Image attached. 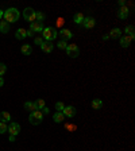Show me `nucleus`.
<instances>
[{"label":"nucleus","instance_id":"obj_29","mask_svg":"<svg viewBox=\"0 0 135 151\" xmlns=\"http://www.w3.org/2000/svg\"><path fill=\"white\" fill-rule=\"evenodd\" d=\"M6 72H7V66L4 65L3 62H0V77H1L3 74H6Z\"/></svg>","mask_w":135,"mask_h":151},{"label":"nucleus","instance_id":"obj_36","mask_svg":"<svg viewBox=\"0 0 135 151\" xmlns=\"http://www.w3.org/2000/svg\"><path fill=\"white\" fill-rule=\"evenodd\" d=\"M4 85V78L3 77H0V88Z\"/></svg>","mask_w":135,"mask_h":151},{"label":"nucleus","instance_id":"obj_37","mask_svg":"<svg viewBox=\"0 0 135 151\" xmlns=\"http://www.w3.org/2000/svg\"><path fill=\"white\" fill-rule=\"evenodd\" d=\"M10 142H15V136L14 135H10Z\"/></svg>","mask_w":135,"mask_h":151},{"label":"nucleus","instance_id":"obj_38","mask_svg":"<svg viewBox=\"0 0 135 151\" xmlns=\"http://www.w3.org/2000/svg\"><path fill=\"white\" fill-rule=\"evenodd\" d=\"M3 16H4V11H3V10H0V19H1Z\"/></svg>","mask_w":135,"mask_h":151},{"label":"nucleus","instance_id":"obj_11","mask_svg":"<svg viewBox=\"0 0 135 151\" xmlns=\"http://www.w3.org/2000/svg\"><path fill=\"white\" fill-rule=\"evenodd\" d=\"M128 14H130V11H128L127 6H123V7H120L119 11H118V18L124 20V19H127L128 18Z\"/></svg>","mask_w":135,"mask_h":151},{"label":"nucleus","instance_id":"obj_23","mask_svg":"<svg viewBox=\"0 0 135 151\" xmlns=\"http://www.w3.org/2000/svg\"><path fill=\"white\" fill-rule=\"evenodd\" d=\"M46 15L43 14V12H35V22H39V23H42L43 20H45Z\"/></svg>","mask_w":135,"mask_h":151},{"label":"nucleus","instance_id":"obj_39","mask_svg":"<svg viewBox=\"0 0 135 151\" xmlns=\"http://www.w3.org/2000/svg\"><path fill=\"white\" fill-rule=\"evenodd\" d=\"M107 39H109V35H104L103 37V41H107Z\"/></svg>","mask_w":135,"mask_h":151},{"label":"nucleus","instance_id":"obj_35","mask_svg":"<svg viewBox=\"0 0 135 151\" xmlns=\"http://www.w3.org/2000/svg\"><path fill=\"white\" fill-rule=\"evenodd\" d=\"M119 6H120V7L126 6V1H124V0H119Z\"/></svg>","mask_w":135,"mask_h":151},{"label":"nucleus","instance_id":"obj_3","mask_svg":"<svg viewBox=\"0 0 135 151\" xmlns=\"http://www.w3.org/2000/svg\"><path fill=\"white\" fill-rule=\"evenodd\" d=\"M43 120V113L39 111V109H37V111H34V112H30V116H28V121H30L33 125H38V124H41Z\"/></svg>","mask_w":135,"mask_h":151},{"label":"nucleus","instance_id":"obj_7","mask_svg":"<svg viewBox=\"0 0 135 151\" xmlns=\"http://www.w3.org/2000/svg\"><path fill=\"white\" fill-rule=\"evenodd\" d=\"M58 35H60L61 41H64V42H68L69 39H72V37H73V32H72L70 30H68V28H62V30L58 32Z\"/></svg>","mask_w":135,"mask_h":151},{"label":"nucleus","instance_id":"obj_28","mask_svg":"<svg viewBox=\"0 0 135 151\" xmlns=\"http://www.w3.org/2000/svg\"><path fill=\"white\" fill-rule=\"evenodd\" d=\"M66 46H68V42H64V41H60V42L57 43V47L61 49V50H65Z\"/></svg>","mask_w":135,"mask_h":151},{"label":"nucleus","instance_id":"obj_31","mask_svg":"<svg viewBox=\"0 0 135 151\" xmlns=\"http://www.w3.org/2000/svg\"><path fill=\"white\" fill-rule=\"evenodd\" d=\"M41 112H42L43 115H49V112H50V109L47 108V107H43V108L41 109Z\"/></svg>","mask_w":135,"mask_h":151},{"label":"nucleus","instance_id":"obj_24","mask_svg":"<svg viewBox=\"0 0 135 151\" xmlns=\"http://www.w3.org/2000/svg\"><path fill=\"white\" fill-rule=\"evenodd\" d=\"M54 108L57 109V112H62L64 108H65V104H64L62 101H58V103H55V107H54Z\"/></svg>","mask_w":135,"mask_h":151},{"label":"nucleus","instance_id":"obj_5","mask_svg":"<svg viewBox=\"0 0 135 151\" xmlns=\"http://www.w3.org/2000/svg\"><path fill=\"white\" fill-rule=\"evenodd\" d=\"M95 24H96V20L93 19L92 16H85L84 20H82V23H81V26L84 28H87V30H91V28L95 27Z\"/></svg>","mask_w":135,"mask_h":151},{"label":"nucleus","instance_id":"obj_8","mask_svg":"<svg viewBox=\"0 0 135 151\" xmlns=\"http://www.w3.org/2000/svg\"><path fill=\"white\" fill-rule=\"evenodd\" d=\"M19 132H20V125L18 123H15V121H12L10 125H8V134L10 135H19Z\"/></svg>","mask_w":135,"mask_h":151},{"label":"nucleus","instance_id":"obj_32","mask_svg":"<svg viewBox=\"0 0 135 151\" xmlns=\"http://www.w3.org/2000/svg\"><path fill=\"white\" fill-rule=\"evenodd\" d=\"M64 24V19L62 18H58L57 19V26H62Z\"/></svg>","mask_w":135,"mask_h":151},{"label":"nucleus","instance_id":"obj_18","mask_svg":"<svg viewBox=\"0 0 135 151\" xmlns=\"http://www.w3.org/2000/svg\"><path fill=\"white\" fill-rule=\"evenodd\" d=\"M53 120L55 121V123H62V121L65 120V116H64L62 112H55L53 115Z\"/></svg>","mask_w":135,"mask_h":151},{"label":"nucleus","instance_id":"obj_16","mask_svg":"<svg viewBox=\"0 0 135 151\" xmlns=\"http://www.w3.org/2000/svg\"><path fill=\"white\" fill-rule=\"evenodd\" d=\"M0 121H1V123L7 124L8 121H11V115H10L8 112H6V111L0 112Z\"/></svg>","mask_w":135,"mask_h":151},{"label":"nucleus","instance_id":"obj_30","mask_svg":"<svg viewBox=\"0 0 135 151\" xmlns=\"http://www.w3.org/2000/svg\"><path fill=\"white\" fill-rule=\"evenodd\" d=\"M34 43H35V45H38V46H41V45L43 43V38H42V37H35V38H34Z\"/></svg>","mask_w":135,"mask_h":151},{"label":"nucleus","instance_id":"obj_19","mask_svg":"<svg viewBox=\"0 0 135 151\" xmlns=\"http://www.w3.org/2000/svg\"><path fill=\"white\" fill-rule=\"evenodd\" d=\"M91 105H92L93 109H100L103 107V100L101 99H95V100H92Z\"/></svg>","mask_w":135,"mask_h":151},{"label":"nucleus","instance_id":"obj_10","mask_svg":"<svg viewBox=\"0 0 135 151\" xmlns=\"http://www.w3.org/2000/svg\"><path fill=\"white\" fill-rule=\"evenodd\" d=\"M135 35H126V37H120V46L122 47H128L130 43L134 41Z\"/></svg>","mask_w":135,"mask_h":151},{"label":"nucleus","instance_id":"obj_17","mask_svg":"<svg viewBox=\"0 0 135 151\" xmlns=\"http://www.w3.org/2000/svg\"><path fill=\"white\" fill-rule=\"evenodd\" d=\"M109 38L112 39H116V38H120V35H122V31H120V28H112L111 32H109Z\"/></svg>","mask_w":135,"mask_h":151},{"label":"nucleus","instance_id":"obj_26","mask_svg":"<svg viewBox=\"0 0 135 151\" xmlns=\"http://www.w3.org/2000/svg\"><path fill=\"white\" fill-rule=\"evenodd\" d=\"M124 32H126V35H134V26L132 24L127 26V27L124 28Z\"/></svg>","mask_w":135,"mask_h":151},{"label":"nucleus","instance_id":"obj_9","mask_svg":"<svg viewBox=\"0 0 135 151\" xmlns=\"http://www.w3.org/2000/svg\"><path fill=\"white\" fill-rule=\"evenodd\" d=\"M62 113H64V116H65V117L72 119V117H74V115H76V108H74L73 105H68V107L64 108Z\"/></svg>","mask_w":135,"mask_h":151},{"label":"nucleus","instance_id":"obj_34","mask_svg":"<svg viewBox=\"0 0 135 151\" xmlns=\"http://www.w3.org/2000/svg\"><path fill=\"white\" fill-rule=\"evenodd\" d=\"M66 127L69 128V131H74L76 130V125H66Z\"/></svg>","mask_w":135,"mask_h":151},{"label":"nucleus","instance_id":"obj_22","mask_svg":"<svg viewBox=\"0 0 135 151\" xmlns=\"http://www.w3.org/2000/svg\"><path fill=\"white\" fill-rule=\"evenodd\" d=\"M20 51H22V54L23 55H30L31 53H33V49H31L30 45H23L22 49H20Z\"/></svg>","mask_w":135,"mask_h":151},{"label":"nucleus","instance_id":"obj_13","mask_svg":"<svg viewBox=\"0 0 135 151\" xmlns=\"http://www.w3.org/2000/svg\"><path fill=\"white\" fill-rule=\"evenodd\" d=\"M54 46L51 42H46V41H43V43L41 45V50L43 51V53H46V54H50L51 51H53Z\"/></svg>","mask_w":135,"mask_h":151},{"label":"nucleus","instance_id":"obj_33","mask_svg":"<svg viewBox=\"0 0 135 151\" xmlns=\"http://www.w3.org/2000/svg\"><path fill=\"white\" fill-rule=\"evenodd\" d=\"M27 37H34V32H33V31H31L30 28L27 30Z\"/></svg>","mask_w":135,"mask_h":151},{"label":"nucleus","instance_id":"obj_27","mask_svg":"<svg viewBox=\"0 0 135 151\" xmlns=\"http://www.w3.org/2000/svg\"><path fill=\"white\" fill-rule=\"evenodd\" d=\"M8 131V125L6 123H1L0 121V134H6Z\"/></svg>","mask_w":135,"mask_h":151},{"label":"nucleus","instance_id":"obj_15","mask_svg":"<svg viewBox=\"0 0 135 151\" xmlns=\"http://www.w3.org/2000/svg\"><path fill=\"white\" fill-rule=\"evenodd\" d=\"M15 38L16 39H24V38H27V30H24V28H18L16 30V32H15Z\"/></svg>","mask_w":135,"mask_h":151},{"label":"nucleus","instance_id":"obj_25","mask_svg":"<svg viewBox=\"0 0 135 151\" xmlns=\"http://www.w3.org/2000/svg\"><path fill=\"white\" fill-rule=\"evenodd\" d=\"M35 104H37V108H38L39 111H41L43 107H46V103H45V100H42V99L37 100V101H35Z\"/></svg>","mask_w":135,"mask_h":151},{"label":"nucleus","instance_id":"obj_6","mask_svg":"<svg viewBox=\"0 0 135 151\" xmlns=\"http://www.w3.org/2000/svg\"><path fill=\"white\" fill-rule=\"evenodd\" d=\"M35 12L37 11H34L33 8H26L23 11V18L27 20V22H35Z\"/></svg>","mask_w":135,"mask_h":151},{"label":"nucleus","instance_id":"obj_20","mask_svg":"<svg viewBox=\"0 0 135 151\" xmlns=\"http://www.w3.org/2000/svg\"><path fill=\"white\" fill-rule=\"evenodd\" d=\"M8 31H10V24L3 20V22H0V32H3V34H7Z\"/></svg>","mask_w":135,"mask_h":151},{"label":"nucleus","instance_id":"obj_14","mask_svg":"<svg viewBox=\"0 0 135 151\" xmlns=\"http://www.w3.org/2000/svg\"><path fill=\"white\" fill-rule=\"evenodd\" d=\"M24 109L26 111H30V112H34V111H37V104H35V101H26L24 103Z\"/></svg>","mask_w":135,"mask_h":151},{"label":"nucleus","instance_id":"obj_1","mask_svg":"<svg viewBox=\"0 0 135 151\" xmlns=\"http://www.w3.org/2000/svg\"><path fill=\"white\" fill-rule=\"evenodd\" d=\"M4 20L7 22L8 24H11V23H15V22H18L20 18V12L19 10H16V8L11 7V8H8V10H6L4 11Z\"/></svg>","mask_w":135,"mask_h":151},{"label":"nucleus","instance_id":"obj_4","mask_svg":"<svg viewBox=\"0 0 135 151\" xmlns=\"http://www.w3.org/2000/svg\"><path fill=\"white\" fill-rule=\"evenodd\" d=\"M66 54L69 55L70 58H77L78 55H80V49H78L77 45H74V43H70V45H68L65 49Z\"/></svg>","mask_w":135,"mask_h":151},{"label":"nucleus","instance_id":"obj_2","mask_svg":"<svg viewBox=\"0 0 135 151\" xmlns=\"http://www.w3.org/2000/svg\"><path fill=\"white\" fill-rule=\"evenodd\" d=\"M58 37V32L55 31V28L53 27H45L42 31V38L46 41V42H51L53 39H55Z\"/></svg>","mask_w":135,"mask_h":151},{"label":"nucleus","instance_id":"obj_12","mask_svg":"<svg viewBox=\"0 0 135 151\" xmlns=\"http://www.w3.org/2000/svg\"><path fill=\"white\" fill-rule=\"evenodd\" d=\"M43 24L42 23H39V22H33V23H30V30L33 31V32H39V34H41V32H42L43 31Z\"/></svg>","mask_w":135,"mask_h":151},{"label":"nucleus","instance_id":"obj_21","mask_svg":"<svg viewBox=\"0 0 135 151\" xmlns=\"http://www.w3.org/2000/svg\"><path fill=\"white\" fill-rule=\"evenodd\" d=\"M84 14H81V12H77L76 15H74V18H73V22L76 24H81L82 23V20H84Z\"/></svg>","mask_w":135,"mask_h":151}]
</instances>
